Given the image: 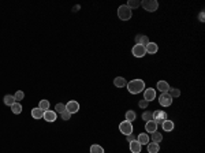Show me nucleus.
<instances>
[{
	"mask_svg": "<svg viewBox=\"0 0 205 153\" xmlns=\"http://www.w3.org/2000/svg\"><path fill=\"white\" fill-rule=\"evenodd\" d=\"M118 17L121 21H130L131 17H133V11L127 7V6H121L118 8Z\"/></svg>",
	"mask_w": 205,
	"mask_h": 153,
	"instance_id": "2",
	"label": "nucleus"
},
{
	"mask_svg": "<svg viewBox=\"0 0 205 153\" xmlns=\"http://www.w3.org/2000/svg\"><path fill=\"white\" fill-rule=\"evenodd\" d=\"M119 130H121L122 134L125 135H129V134H133V124L131 122H127V120H123V122L119 124Z\"/></svg>",
	"mask_w": 205,
	"mask_h": 153,
	"instance_id": "4",
	"label": "nucleus"
},
{
	"mask_svg": "<svg viewBox=\"0 0 205 153\" xmlns=\"http://www.w3.org/2000/svg\"><path fill=\"white\" fill-rule=\"evenodd\" d=\"M131 53H133L135 57H144L146 55V51H145V47L140 45V44H135V45L131 48Z\"/></svg>",
	"mask_w": 205,
	"mask_h": 153,
	"instance_id": "6",
	"label": "nucleus"
},
{
	"mask_svg": "<svg viewBox=\"0 0 205 153\" xmlns=\"http://www.w3.org/2000/svg\"><path fill=\"white\" fill-rule=\"evenodd\" d=\"M149 38L146 36H142V34H138V36H135V44H140V45L142 47H146L148 44H149Z\"/></svg>",
	"mask_w": 205,
	"mask_h": 153,
	"instance_id": "11",
	"label": "nucleus"
},
{
	"mask_svg": "<svg viewBox=\"0 0 205 153\" xmlns=\"http://www.w3.org/2000/svg\"><path fill=\"white\" fill-rule=\"evenodd\" d=\"M170 96H171L172 98H176V97H179L181 96V90L179 89H176V88H170V90L167 92Z\"/></svg>",
	"mask_w": 205,
	"mask_h": 153,
	"instance_id": "25",
	"label": "nucleus"
},
{
	"mask_svg": "<svg viewBox=\"0 0 205 153\" xmlns=\"http://www.w3.org/2000/svg\"><path fill=\"white\" fill-rule=\"evenodd\" d=\"M156 88L159 89L162 93H167V92L170 90V85H168V82H166V81H159Z\"/></svg>",
	"mask_w": 205,
	"mask_h": 153,
	"instance_id": "12",
	"label": "nucleus"
},
{
	"mask_svg": "<svg viewBox=\"0 0 205 153\" xmlns=\"http://www.w3.org/2000/svg\"><path fill=\"white\" fill-rule=\"evenodd\" d=\"M11 111H12V114H15V115H18V114H21L22 112V105L21 103H14L11 105Z\"/></svg>",
	"mask_w": 205,
	"mask_h": 153,
	"instance_id": "24",
	"label": "nucleus"
},
{
	"mask_svg": "<svg viewBox=\"0 0 205 153\" xmlns=\"http://www.w3.org/2000/svg\"><path fill=\"white\" fill-rule=\"evenodd\" d=\"M14 97H15V103H19V101L23 100V97H25V93L22 90H18L17 93L14 94Z\"/></svg>",
	"mask_w": 205,
	"mask_h": 153,
	"instance_id": "30",
	"label": "nucleus"
},
{
	"mask_svg": "<svg viewBox=\"0 0 205 153\" xmlns=\"http://www.w3.org/2000/svg\"><path fill=\"white\" fill-rule=\"evenodd\" d=\"M198 19H200V22H204V21H205V19H204V11L200 12V15H198Z\"/></svg>",
	"mask_w": 205,
	"mask_h": 153,
	"instance_id": "35",
	"label": "nucleus"
},
{
	"mask_svg": "<svg viewBox=\"0 0 205 153\" xmlns=\"http://www.w3.org/2000/svg\"><path fill=\"white\" fill-rule=\"evenodd\" d=\"M145 130H146L148 133H154V131H157V124L153 122V120H150V122H146L145 123Z\"/></svg>",
	"mask_w": 205,
	"mask_h": 153,
	"instance_id": "17",
	"label": "nucleus"
},
{
	"mask_svg": "<svg viewBox=\"0 0 205 153\" xmlns=\"http://www.w3.org/2000/svg\"><path fill=\"white\" fill-rule=\"evenodd\" d=\"M43 118H44V120L52 123V122H55V120H56V112H55V111H51V110H47V111H44V116Z\"/></svg>",
	"mask_w": 205,
	"mask_h": 153,
	"instance_id": "10",
	"label": "nucleus"
},
{
	"mask_svg": "<svg viewBox=\"0 0 205 153\" xmlns=\"http://www.w3.org/2000/svg\"><path fill=\"white\" fill-rule=\"evenodd\" d=\"M127 137V141L129 142H131V141H135V137L133 135V134H129V135H126Z\"/></svg>",
	"mask_w": 205,
	"mask_h": 153,
	"instance_id": "34",
	"label": "nucleus"
},
{
	"mask_svg": "<svg viewBox=\"0 0 205 153\" xmlns=\"http://www.w3.org/2000/svg\"><path fill=\"white\" fill-rule=\"evenodd\" d=\"M142 7L145 8V11L148 12H154L157 8H159V3L157 0H142Z\"/></svg>",
	"mask_w": 205,
	"mask_h": 153,
	"instance_id": "3",
	"label": "nucleus"
},
{
	"mask_svg": "<svg viewBox=\"0 0 205 153\" xmlns=\"http://www.w3.org/2000/svg\"><path fill=\"white\" fill-rule=\"evenodd\" d=\"M164 120H167V114L164 111H154L153 112V122L159 126L162 124Z\"/></svg>",
	"mask_w": 205,
	"mask_h": 153,
	"instance_id": "5",
	"label": "nucleus"
},
{
	"mask_svg": "<svg viewBox=\"0 0 205 153\" xmlns=\"http://www.w3.org/2000/svg\"><path fill=\"white\" fill-rule=\"evenodd\" d=\"M137 141L141 143V145H148V143H149V135H148L146 133H141L140 135L137 137Z\"/></svg>",
	"mask_w": 205,
	"mask_h": 153,
	"instance_id": "16",
	"label": "nucleus"
},
{
	"mask_svg": "<svg viewBox=\"0 0 205 153\" xmlns=\"http://www.w3.org/2000/svg\"><path fill=\"white\" fill-rule=\"evenodd\" d=\"M135 118H137V115H135L134 111L130 110L126 112V120H127V122H133V120H135Z\"/></svg>",
	"mask_w": 205,
	"mask_h": 153,
	"instance_id": "26",
	"label": "nucleus"
},
{
	"mask_svg": "<svg viewBox=\"0 0 205 153\" xmlns=\"http://www.w3.org/2000/svg\"><path fill=\"white\" fill-rule=\"evenodd\" d=\"M141 148H142V145H141V143L138 142L137 139L130 142V151H131V153H140L141 152Z\"/></svg>",
	"mask_w": 205,
	"mask_h": 153,
	"instance_id": "13",
	"label": "nucleus"
},
{
	"mask_svg": "<svg viewBox=\"0 0 205 153\" xmlns=\"http://www.w3.org/2000/svg\"><path fill=\"white\" fill-rule=\"evenodd\" d=\"M127 90L130 92L131 94H138L142 90H145V82L142 79H133V81L127 82Z\"/></svg>",
	"mask_w": 205,
	"mask_h": 153,
	"instance_id": "1",
	"label": "nucleus"
},
{
	"mask_svg": "<svg viewBox=\"0 0 205 153\" xmlns=\"http://www.w3.org/2000/svg\"><path fill=\"white\" fill-rule=\"evenodd\" d=\"M138 105H140V108H142V110H146L148 105H149V103H148L146 100H144V98H142V100H141L140 103H138Z\"/></svg>",
	"mask_w": 205,
	"mask_h": 153,
	"instance_id": "33",
	"label": "nucleus"
},
{
	"mask_svg": "<svg viewBox=\"0 0 205 153\" xmlns=\"http://www.w3.org/2000/svg\"><path fill=\"white\" fill-rule=\"evenodd\" d=\"M113 85H115L116 88H125V86L127 85V82H126V79L123 78V76H116V78L113 79Z\"/></svg>",
	"mask_w": 205,
	"mask_h": 153,
	"instance_id": "18",
	"label": "nucleus"
},
{
	"mask_svg": "<svg viewBox=\"0 0 205 153\" xmlns=\"http://www.w3.org/2000/svg\"><path fill=\"white\" fill-rule=\"evenodd\" d=\"M3 100H4V104L8 105V107H11V105L15 103V97H14V96H11V94H6Z\"/></svg>",
	"mask_w": 205,
	"mask_h": 153,
	"instance_id": "23",
	"label": "nucleus"
},
{
	"mask_svg": "<svg viewBox=\"0 0 205 153\" xmlns=\"http://www.w3.org/2000/svg\"><path fill=\"white\" fill-rule=\"evenodd\" d=\"M90 153H104V149L100 145H92L90 146Z\"/></svg>",
	"mask_w": 205,
	"mask_h": 153,
	"instance_id": "29",
	"label": "nucleus"
},
{
	"mask_svg": "<svg viewBox=\"0 0 205 153\" xmlns=\"http://www.w3.org/2000/svg\"><path fill=\"white\" fill-rule=\"evenodd\" d=\"M150 141L152 142H154V143H159V142H162V139H163V135L160 134L159 131H154V133H152V137H150Z\"/></svg>",
	"mask_w": 205,
	"mask_h": 153,
	"instance_id": "21",
	"label": "nucleus"
},
{
	"mask_svg": "<svg viewBox=\"0 0 205 153\" xmlns=\"http://www.w3.org/2000/svg\"><path fill=\"white\" fill-rule=\"evenodd\" d=\"M159 103L162 107H170L172 104V97L168 93H162L159 97Z\"/></svg>",
	"mask_w": 205,
	"mask_h": 153,
	"instance_id": "7",
	"label": "nucleus"
},
{
	"mask_svg": "<svg viewBox=\"0 0 205 153\" xmlns=\"http://www.w3.org/2000/svg\"><path fill=\"white\" fill-rule=\"evenodd\" d=\"M126 6H127V7L130 8L131 11H133L134 8H138V7H140V6H141V2H140V0H129Z\"/></svg>",
	"mask_w": 205,
	"mask_h": 153,
	"instance_id": "22",
	"label": "nucleus"
},
{
	"mask_svg": "<svg viewBox=\"0 0 205 153\" xmlns=\"http://www.w3.org/2000/svg\"><path fill=\"white\" fill-rule=\"evenodd\" d=\"M159 151H160L159 143H154V142L148 143V153H159Z\"/></svg>",
	"mask_w": 205,
	"mask_h": 153,
	"instance_id": "20",
	"label": "nucleus"
},
{
	"mask_svg": "<svg viewBox=\"0 0 205 153\" xmlns=\"http://www.w3.org/2000/svg\"><path fill=\"white\" fill-rule=\"evenodd\" d=\"M63 111H66V105H64V104L59 103V104L55 105V112H56V114H62Z\"/></svg>",
	"mask_w": 205,
	"mask_h": 153,
	"instance_id": "31",
	"label": "nucleus"
},
{
	"mask_svg": "<svg viewBox=\"0 0 205 153\" xmlns=\"http://www.w3.org/2000/svg\"><path fill=\"white\" fill-rule=\"evenodd\" d=\"M174 122L172 120H164V122L162 123V127H163V130L164 131H167V133H170V131H172L174 130Z\"/></svg>",
	"mask_w": 205,
	"mask_h": 153,
	"instance_id": "14",
	"label": "nucleus"
},
{
	"mask_svg": "<svg viewBox=\"0 0 205 153\" xmlns=\"http://www.w3.org/2000/svg\"><path fill=\"white\" fill-rule=\"evenodd\" d=\"M31 116H33L34 119H43V116H44V111H43V110H40L39 107H37V108H33V110H31Z\"/></svg>",
	"mask_w": 205,
	"mask_h": 153,
	"instance_id": "19",
	"label": "nucleus"
},
{
	"mask_svg": "<svg viewBox=\"0 0 205 153\" xmlns=\"http://www.w3.org/2000/svg\"><path fill=\"white\" fill-rule=\"evenodd\" d=\"M39 108H40V110H43V111L49 110V101L48 100H41L40 104H39Z\"/></svg>",
	"mask_w": 205,
	"mask_h": 153,
	"instance_id": "28",
	"label": "nucleus"
},
{
	"mask_svg": "<svg viewBox=\"0 0 205 153\" xmlns=\"http://www.w3.org/2000/svg\"><path fill=\"white\" fill-rule=\"evenodd\" d=\"M60 115H62V119L63 120H70V118H71V114L68 112V111H63Z\"/></svg>",
	"mask_w": 205,
	"mask_h": 153,
	"instance_id": "32",
	"label": "nucleus"
},
{
	"mask_svg": "<svg viewBox=\"0 0 205 153\" xmlns=\"http://www.w3.org/2000/svg\"><path fill=\"white\" fill-rule=\"evenodd\" d=\"M142 120H145V122H150V120H153V112L145 111V112L142 114Z\"/></svg>",
	"mask_w": 205,
	"mask_h": 153,
	"instance_id": "27",
	"label": "nucleus"
},
{
	"mask_svg": "<svg viewBox=\"0 0 205 153\" xmlns=\"http://www.w3.org/2000/svg\"><path fill=\"white\" fill-rule=\"evenodd\" d=\"M145 51H146V53L153 55V53H156L157 51H159V47H157L156 43H149L146 47H145Z\"/></svg>",
	"mask_w": 205,
	"mask_h": 153,
	"instance_id": "15",
	"label": "nucleus"
},
{
	"mask_svg": "<svg viewBox=\"0 0 205 153\" xmlns=\"http://www.w3.org/2000/svg\"><path fill=\"white\" fill-rule=\"evenodd\" d=\"M156 98V90L153 88H148L144 90V100H146L148 103L149 101H153Z\"/></svg>",
	"mask_w": 205,
	"mask_h": 153,
	"instance_id": "9",
	"label": "nucleus"
},
{
	"mask_svg": "<svg viewBox=\"0 0 205 153\" xmlns=\"http://www.w3.org/2000/svg\"><path fill=\"white\" fill-rule=\"evenodd\" d=\"M66 111H68L71 115L72 114H77L78 111H80V104H78L77 101H74V100L68 101V103L66 104Z\"/></svg>",
	"mask_w": 205,
	"mask_h": 153,
	"instance_id": "8",
	"label": "nucleus"
}]
</instances>
